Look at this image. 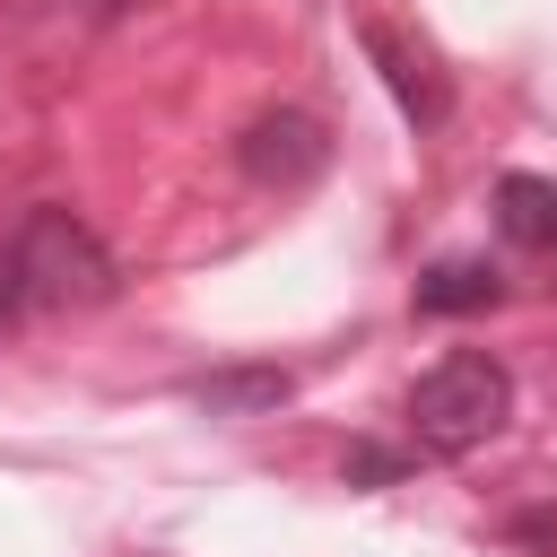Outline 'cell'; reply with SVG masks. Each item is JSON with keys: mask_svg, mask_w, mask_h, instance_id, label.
I'll list each match as a JSON object with an SVG mask.
<instances>
[{"mask_svg": "<svg viewBox=\"0 0 557 557\" xmlns=\"http://www.w3.org/2000/svg\"><path fill=\"white\" fill-rule=\"evenodd\" d=\"M496 296H505V278L487 261H435L418 278V313H487Z\"/></svg>", "mask_w": 557, "mask_h": 557, "instance_id": "cell-7", "label": "cell"}, {"mask_svg": "<svg viewBox=\"0 0 557 557\" xmlns=\"http://www.w3.org/2000/svg\"><path fill=\"white\" fill-rule=\"evenodd\" d=\"M357 44H366V61L383 70V87L400 96V113H409L418 131H435V122L453 113V87H444V70H435V61L418 52V44H400V35L383 26V17H366V26H357Z\"/></svg>", "mask_w": 557, "mask_h": 557, "instance_id": "cell-4", "label": "cell"}, {"mask_svg": "<svg viewBox=\"0 0 557 557\" xmlns=\"http://www.w3.org/2000/svg\"><path fill=\"white\" fill-rule=\"evenodd\" d=\"M383 479H400V453H383V444H357V453H348V487H383Z\"/></svg>", "mask_w": 557, "mask_h": 557, "instance_id": "cell-8", "label": "cell"}, {"mask_svg": "<svg viewBox=\"0 0 557 557\" xmlns=\"http://www.w3.org/2000/svg\"><path fill=\"white\" fill-rule=\"evenodd\" d=\"M496 235L522 252H557V183L548 174H505L496 183Z\"/></svg>", "mask_w": 557, "mask_h": 557, "instance_id": "cell-6", "label": "cell"}, {"mask_svg": "<svg viewBox=\"0 0 557 557\" xmlns=\"http://www.w3.org/2000/svg\"><path fill=\"white\" fill-rule=\"evenodd\" d=\"M191 400L209 418H270L296 400V374L287 366H218V374H191Z\"/></svg>", "mask_w": 557, "mask_h": 557, "instance_id": "cell-5", "label": "cell"}, {"mask_svg": "<svg viewBox=\"0 0 557 557\" xmlns=\"http://www.w3.org/2000/svg\"><path fill=\"white\" fill-rule=\"evenodd\" d=\"M513 418V374L487 348H453L409 383V435L426 453H470Z\"/></svg>", "mask_w": 557, "mask_h": 557, "instance_id": "cell-2", "label": "cell"}, {"mask_svg": "<svg viewBox=\"0 0 557 557\" xmlns=\"http://www.w3.org/2000/svg\"><path fill=\"white\" fill-rule=\"evenodd\" d=\"M9 261H17L26 313H87V305H104V296L122 287L113 252H104L96 226L70 218V209H26L17 235H9Z\"/></svg>", "mask_w": 557, "mask_h": 557, "instance_id": "cell-1", "label": "cell"}, {"mask_svg": "<svg viewBox=\"0 0 557 557\" xmlns=\"http://www.w3.org/2000/svg\"><path fill=\"white\" fill-rule=\"evenodd\" d=\"M235 165H244L261 191H296V183H313V174L331 165V131H322L313 113H296V104L252 113L244 139H235Z\"/></svg>", "mask_w": 557, "mask_h": 557, "instance_id": "cell-3", "label": "cell"}, {"mask_svg": "<svg viewBox=\"0 0 557 557\" xmlns=\"http://www.w3.org/2000/svg\"><path fill=\"white\" fill-rule=\"evenodd\" d=\"M26 313V296H17V261H9V244H0V331Z\"/></svg>", "mask_w": 557, "mask_h": 557, "instance_id": "cell-9", "label": "cell"}, {"mask_svg": "<svg viewBox=\"0 0 557 557\" xmlns=\"http://www.w3.org/2000/svg\"><path fill=\"white\" fill-rule=\"evenodd\" d=\"M78 9H87V17H113V9H122V0H78Z\"/></svg>", "mask_w": 557, "mask_h": 557, "instance_id": "cell-10", "label": "cell"}]
</instances>
